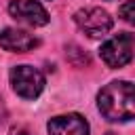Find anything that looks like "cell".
<instances>
[{"label": "cell", "mask_w": 135, "mask_h": 135, "mask_svg": "<svg viewBox=\"0 0 135 135\" xmlns=\"http://www.w3.org/2000/svg\"><path fill=\"white\" fill-rule=\"evenodd\" d=\"M74 21L89 38H101L112 30V17L103 8H97V6L80 8L74 15Z\"/></svg>", "instance_id": "4"}, {"label": "cell", "mask_w": 135, "mask_h": 135, "mask_svg": "<svg viewBox=\"0 0 135 135\" xmlns=\"http://www.w3.org/2000/svg\"><path fill=\"white\" fill-rule=\"evenodd\" d=\"M8 13H11L13 19H17L25 25H32V27L49 23V13L36 0H11L8 2Z\"/></svg>", "instance_id": "5"}, {"label": "cell", "mask_w": 135, "mask_h": 135, "mask_svg": "<svg viewBox=\"0 0 135 135\" xmlns=\"http://www.w3.org/2000/svg\"><path fill=\"white\" fill-rule=\"evenodd\" d=\"M49 135H89V122L80 114L55 116L46 124Z\"/></svg>", "instance_id": "7"}, {"label": "cell", "mask_w": 135, "mask_h": 135, "mask_svg": "<svg viewBox=\"0 0 135 135\" xmlns=\"http://www.w3.org/2000/svg\"><path fill=\"white\" fill-rule=\"evenodd\" d=\"M99 55L108 68H122L133 57V34L122 32L101 44Z\"/></svg>", "instance_id": "3"}, {"label": "cell", "mask_w": 135, "mask_h": 135, "mask_svg": "<svg viewBox=\"0 0 135 135\" xmlns=\"http://www.w3.org/2000/svg\"><path fill=\"white\" fill-rule=\"evenodd\" d=\"M118 13L122 15V19H124L127 23H133V0H127V2L118 8Z\"/></svg>", "instance_id": "8"}, {"label": "cell", "mask_w": 135, "mask_h": 135, "mask_svg": "<svg viewBox=\"0 0 135 135\" xmlns=\"http://www.w3.org/2000/svg\"><path fill=\"white\" fill-rule=\"evenodd\" d=\"M4 118H6V108H4V103H2V97H0V124L4 122Z\"/></svg>", "instance_id": "9"}, {"label": "cell", "mask_w": 135, "mask_h": 135, "mask_svg": "<svg viewBox=\"0 0 135 135\" xmlns=\"http://www.w3.org/2000/svg\"><path fill=\"white\" fill-rule=\"evenodd\" d=\"M99 112L112 122H127L135 114V91L129 80H114L97 95Z\"/></svg>", "instance_id": "1"}, {"label": "cell", "mask_w": 135, "mask_h": 135, "mask_svg": "<svg viewBox=\"0 0 135 135\" xmlns=\"http://www.w3.org/2000/svg\"><path fill=\"white\" fill-rule=\"evenodd\" d=\"M0 46L8 53H27L38 46V38L17 27H4L0 30Z\"/></svg>", "instance_id": "6"}, {"label": "cell", "mask_w": 135, "mask_h": 135, "mask_svg": "<svg viewBox=\"0 0 135 135\" xmlns=\"http://www.w3.org/2000/svg\"><path fill=\"white\" fill-rule=\"evenodd\" d=\"M105 135H116V133H105Z\"/></svg>", "instance_id": "10"}, {"label": "cell", "mask_w": 135, "mask_h": 135, "mask_svg": "<svg viewBox=\"0 0 135 135\" xmlns=\"http://www.w3.org/2000/svg\"><path fill=\"white\" fill-rule=\"evenodd\" d=\"M13 91L23 99H36L44 89V76L34 65H15L11 70Z\"/></svg>", "instance_id": "2"}]
</instances>
